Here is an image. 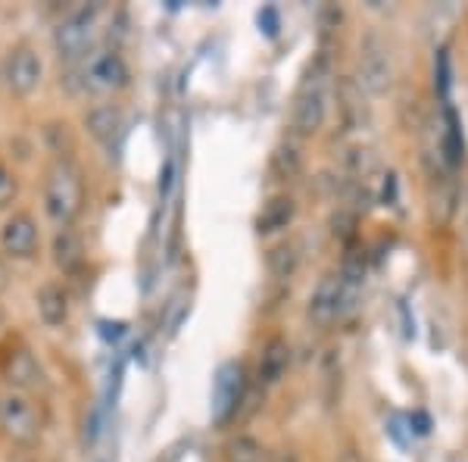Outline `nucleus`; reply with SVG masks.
<instances>
[{"label": "nucleus", "mask_w": 468, "mask_h": 462, "mask_svg": "<svg viewBox=\"0 0 468 462\" xmlns=\"http://www.w3.org/2000/svg\"><path fill=\"white\" fill-rule=\"evenodd\" d=\"M85 207V178L72 160H57L44 178V210L59 229H69Z\"/></svg>", "instance_id": "obj_1"}, {"label": "nucleus", "mask_w": 468, "mask_h": 462, "mask_svg": "<svg viewBox=\"0 0 468 462\" xmlns=\"http://www.w3.org/2000/svg\"><path fill=\"white\" fill-rule=\"evenodd\" d=\"M328 97H331V66H328V57H319L303 72L297 94H293L291 123L297 128V134L319 132L324 116H328Z\"/></svg>", "instance_id": "obj_2"}, {"label": "nucleus", "mask_w": 468, "mask_h": 462, "mask_svg": "<svg viewBox=\"0 0 468 462\" xmlns=\"http://www.w3.org/2000/svg\"><path fill=\"white\" fill-rule=\"evenodd\" d=\"M0 431H4L6 441L19 446L35 444L37 435H41V415L22 391L0 393Z\"/></svg>", "instance_id": "obj_3"}, {"label": "nucleus", "mask_w": 468, "mask_h": 462, "mask_svg": "<svg viewBox=\"0 0 468 462\" xmlns=\"http://www.w3.org/2000/svg\"><path fill=\"white\" fill-rule=\"evenodd\" d=\"M79 85L85 94L103 97L116 94L119 88L128 85V66L116 50H97V54L85 57L79 70Z\"/></svg>", "instance_id": "obj_4"}, {"label": "nucleus", "mask_w": 468, "mask_h": 462, "mask_svg": "<svg viewBox=\"0 0 468 462\" xmlns=\"http://www.w3.org/2000/svg\"><path fill=\"white\" fill-rule=\"evenodd\" d=\"M356 81L366 88V94L384 97L394 88V59L388 44L378 35H366L359 41V75Z\"/></svg>", "instance_id": "obj_5"}, {"label": "nucleus", "mask_w": 468, "mask_h": 462, "mask_svg": "<svg viewBox=\"0 0 468 462\" xmlns=\"http://www.w3.org/2000/svg\"><path fill=\"white\" fill-rule=\"evenodd\" d=\"M90 41H94V6H90V10L69 13V16L54 28V48L63 59L88 57Z\"/></svg>", "instance_id": "obj_6"}, {"label": "nucleus", "mask_w": 468, "mask_h": 462, "mask_svg": "<svg viewBox=\"0 0 468 462\" xmlns=\"http://www.w3.org/2000/svg\"><path fill=\"white\" fill-rule=\"evenodd\" d=\"M350 291L353 287L344 282L341 272H328V275L319 278L313 297H309V319L315 325H331L337 316L344 313V306L350 303Z\"/></svg>", "instance_id": "obj_7"}, {"label": "nucleus", "mask_w": 468, "mask_h": 462, "mask_svg": "<svg viewBox=\"0 0 468 462\" xmlns=\"http://www.w3.org/2000/svg\"><path fill=\"white\" fill-rule=\"evenodd\" d=\"M0 372H4L6 384H13V391H37L48 384L44 381V369L37 366L32 350L26 344H19V340H13L0 356Z\"/></svg>", "instance_id": "obj_8"}, {"label": "nucleus", "mask_w": 468, "mask_h": 462, "mask_svg": "<svg viewBox=\"0 0 468 462\" xmlns=\"http://www.w3.org/2000/svg\"><path fill=\"white\" fill-rule=\"evenodd\" d=\"M4 79L16 94H32L37 88V81H41V57H37L28 44L13 48L4 63Z\"/></svg>", "instance_id": "obj_9"}, {"label": "nucleus", "mask_w": 468, "mask_h": 462, "mask_svg": "<svg viewBox=\"0 0 468 462\" xmlns=\"http://www.w3.org/2000/svg\"><path fill=\"white\" fill-rule=\"evenodd\" d=\"M0 244H4V250L10 256H16V260H28V256H35L37 244H41L37 222L28 213L10 216L4 222V229H0Z\"/></svg>", "instance_id": "obj_10"}, {"label": "nucleus", "mask_w": 468, "mask_h": 462, "mask_svg": "<svg viewBox=\"0 0 468 462\" xmlns=\"http://www.w3.org/2000/svg\"><path fill=\"white\" fill-rule=\"evenodd\" d=\"M240 388H244V369L238 362H229V366L218 369L216 384H213V413L216 419H229V413L238 406Z\"/></svg>", "instance_id": "obj_11"}, {"label": "nucleus", "mask_w": 468, "mask_h": 462, "mask_svg": "<svg viewBox=\"0 0 468 462\" xmlns=\"http://www.w3.org/2000/svg\"><path fill=\"white\" fill-rule=\"evenodd\" d=\"M337 107H341L344 125L350 128V132H359V128L368 125L366 88H362L356 79H341V85H337Z\"/></svg>", "instance_id": "obj_12"}, {"label": "nucleus", "mask_w": 468, "mask_h": 462, "mask_svg": "<svg viewBox=\"0 0 468 462\" xmlns=\"http://www.w3.org/2000/svg\"><path fill=\"white\" fill-rule=\"evenodd\" d=\"M35 303H37L41 322L50 325V328H59V325L69 319V294H66L59 285H44L41 291H37Z\"/></svg>", "instance_id": "obj_13"}, {"label": "nucleus", "mask_w": 468, "mask_h": 462, "mask_svg": "<svg viewBox=\"0 0 468 462\" xmlns=\"http://www.w3.org/2000/svg\"><path fill=\"white\" fill-rule=\"evenodd\" d=\"M291 366V347L284 338H271L266 347H262L260 356V378L262 384H275L282 381V375L288 372Z\"/></svg>", "instance_id": "obj_14"}, {"label": "nucleus", "mask_w": 468, "mask_h": 462, "mask_svg": "<svg viewBox=\"0 0 468 462\" xmlns=\"http://www.w3.org/2000/svg\"><path fill=\"white\" fill-rule=\"evenodd\" d=\"M54 263L63 272H75L85 263V244L72 229H59L54 238Z\"/></svg>", "instance_id": "obj_15"}, {"label": "nucleus", "mask_w": 468, "mask_h": 462, "mask_svg": "<svg viewBox=\"0 0 468 462\" xmlns=\"http://www.w3.org/2000/svg\"><path fill=\"white\" fill-rule=\"evenodd\" d=\"M293 200L291 197H271V200L262 207L260 219H256V229H260V234H271V231H282L291 225L293 219Z\"/></svg>", "instance_id": "obj_16"}, {"label": "nucleus", "mask_w": 468, "mask_h": 462, "mask_svg": "<svg viewBox=\"0 0 468 462\" xmlns=\"http://www.w3.org/2000/svg\"><path fill=\"white\" fill-rule=\"evenodd\" d=\"M85 123H88V132L94 134L97 141L110 144L119 132H122V113L116 107H97L88 113Z\"/></svg>", "instance_id": "obj_17"}, {"label": "nucleus", "mask_w": 468, "mask_h": 462, "mask_svg": "<svg viewBox=\"0 0 468 462\" xmlns=\"http://www.w3.org/2000/svg\"><path fill=\"white\" fill-rule=\"evenodd\" d=\"M225 459L229 462H266L269 453H266V446L256 441V437L238 435V437H231L229 446H225Z\"/></svg>", "instance_id": "obj_18"}, {"label": "nucleus", "mask_w": 468, "mask_h": 462, "mask_svg": "<svg viewBox=\"0 0 468 462\" xmlns=\"http://www.w3.org/2000/svg\"><path fill=\"white\" fill-rule=\"evenodd\" d=\"M266 263L275 278H291L293 269H297V250H293V244H275L269 250Z\"/></svg>", "instance_id": "obj_19"}, {"label": "nucleus", "mask_w": 468, "mask_h": 462, "mask_svg": "<svg viewBox=\"0 0 468 462\" xmlns=\"http://www.w3.org/2000/svg\"><path fill=\"white\" fill-rule=\"evenodd\" d=\"M271 169H275L278 178H293L300 172V150L293 147V144L275 147V154H271Z\"/></svg>", "instance_id": "obj_20"}, {"label": "nucleus", "mask_w": 468, "mask_h": 462, "mask_svg": "<svg viewBox=\"0 0 468 462\" xmlns=\"http://www.w3.org/2000/svg\"><path fill=\"white\" fill-rule=\"evenodd\" d=\"M353 229H356V213H350V210H337V213L331 216V234H335V238L350 241Z\"/></svg>", "instance_id": "obj_21"}, {"label": "nucleus", "mask_w": 468, "mask_h": 462, "mask_svg": "<svg viewBox=\"0 0 468 462\" xmlns=\"http://www.w3.org/2000/svg\"><path fill=\"white\" fill-rule=\"evenodd\" d=\"M350 163H353V172H356V178H366L368 172L375 169V156L368 147H353L350 150Z\"/></svg>", "instance_id": "obj_22"}, {"label": "nucleus", "mask_w": 468, "mask_h": 462, "mask_svg": "<svg viewBox=\"0 0 468 462\" xmlns=\"http://www.w3.org/2000/svg\"><path fill=\"white\" fill-rule=\"evenodd\" d=\"M13 197H16V178L10 176L6 166H0V207H6Z\"/></svg>", "instance_id": "obj_23"}, {"label": "nucleus", "mask_w": 468, "mask_h": 462, "mask_svg": "<svg viewBox=\"0 0 468 462\" xmlns=\"http://www.w3.org/2000/svg\"><path fill=\"white\" fill-rule=\"evenodd\" d=\"M269 462H300V453L291 450V446H282L278 453H271Z\"/></svg>", "instance_id": "obj_24"}, {"label": "nucleus", "mask_w": 468, "mask_h": 462, "mask_svg": "<svg viewBox=\"0 0 468 462\" xmlns=\"http://www.w3.org/2000/svg\"><path fill=\"white\" fill-rule=\"evenodd\" d=\"M335 462H362V457H359L356 446H344V450L337 453V459H335Z\"/></svg>", "instance_id": "obj_25"}, {"label": "nucleus", "mask_w": 468, "mask_h": 462, "mask_svg": "<svg viewBox=\"0 0 468 462\" xmlns=\"http://www.w3.org/2000/svg\"><path fill=\"white\" fill-rule=\"evenodd\" d=\"M6 278H10V275H6L4 263H0V291H4V287H6Z\"/></svg>", "instance_id": "obj_26"}, {"label": "nucleus", "mask_w": 468, "mask_h": 462, "mask_svg": "<svg viewBox=\"0 0 468 462\" xmlns=\"http://www.w3.org/2000/svg\"><path fill=\"white\" fill-rule=\"evenodd\" d=\"M4 328H6V322H4V313H0V335H4Z\"/></svg>", "instance_id": "obj_27"}, {"label": "nucleus", "mask_w": 468, "mask_h": 462, "mask_svg": "<svg viewBox=\"0 0 468 462\" xmlns=\"http://www.w3.org/2000/svg\"><path fill=\"white\" fill-rule=\"evenodd\" d=\"M465 225H468V200H465Z\"/></svg>", "instance_id": "obj_28"}, {"label": "nucleus", "mask_w": 468, "mask_h": 462, "mask_svg": "<svg viewBox=\"0 0 468 462\" xmlns=\"http://www.w3.org/2000/svg\"><path fill=\"white\" fill-rule=\"evenodd\" d=\"M0 79H4V70H0Z\"/></svg>", "instance_id": "obj_29"}, {"label": "nucleus", "mask_w": 468, "mask_h": 462, "mask_svg": "<svg viewBox=\"0 0 468 462\" xmlns=\"http://www.w3.org/2000/svg\"><path fill=\"white\" fill-rule=\"evenodd\" d=\"M19 462H26V459H19Z\"/></svg>", "instance_id": "obj_30"}]
</instances>
